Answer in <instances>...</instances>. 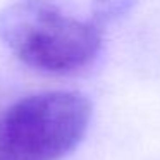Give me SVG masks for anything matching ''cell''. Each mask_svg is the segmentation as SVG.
Wrapping results in <instances>:
<instances>
[{
    "label": "cell",
    "instance_id": "cell-3",
    "mask_svg": "<svg viewBox=\"0 0 160 160\" xmlns=\"http://www.w3.org/2000/svg\"><path fill=\"white\" fill-rule=\"evenodd\" d=\"M138 0H93L91 2V21L102 28L114 22L132 11Z\"/></svg>",
    "mask_w": 160,
    "mask_h": 160
},
{
    "label": "cell",
    "instance_id": "cell-2",
    "mask_svg": "<svg viewBox=\"0 0 160 160\" xmlns=\"http://www.w3.org/2000/svg\"><path fill=\"white\" fill-rule=\"evenodd\" d=\"M91 103L72 91L29 95L0 112V160H60L86 134Z\"/></svg>",
    "mask_w": 160,
    "mask_h": 160
},
{
    "label": "cell",
    "instance_id": "cell-1",
    "mask_svg": "<svg viewBox=\"0 0 160 160\" xmlns=\"http://www.w3.org/2000/svg\"><path fill=\"white\" fill-rule=\"evenodd\" d=\"M0 38L21 62L52 74L90 66L102 48V28L62 14L50 0H18L0 12Z\"/></svg>",
    "mask_w": 160,
    "mask_h": 160
}]
</instances>
